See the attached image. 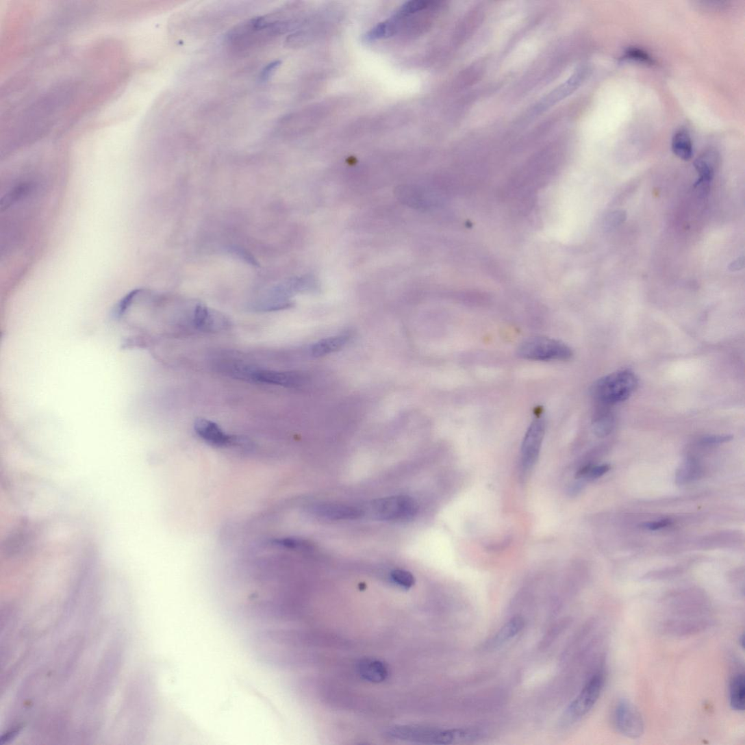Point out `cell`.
I'll return each instance as SVG.
<instances>
[{
    "instance_id": "obj_1",
    "label": "cell",
    "mask_w": 745,
    "mask_h": 745,
    "mask_svg": "<svg viewBox=\"0 0 745 745\" xmlns=\"http://www.w3.org/2000/svg\"><path fill=\"white\" fill-rule=\"evenodd\" d=\"M638 379L631 370H621L599 379L592 389L595 400L603 405L625 401L635 392Z\"/></svg>"
},
{
    "instance_id": "obj_2",
    "label": "cell",
    "mask_w": 745,
    "mask_h": 745,
    "mask_svg": "<svg viewBox=\"0 0 745 745\" xmlns=\"http://www.w3.org/2000/svg\"><path fill=\"white\" fill-rule=\"evenodd\" d=\"M388 735L397 739L433 744L468 743L471 739L469 729L441 730L415 726L395 727L389 730Z\"/></svg>"
},
{
    "instance_id": "obj_3",
    "label": "cell",
    "mask_w": 745,
    "mask_h": 745,
    "mask_svg": "<svg viewBox=\"0 0 745 745\" xmlns=\"http://www.w3.org/2000/svg\"><path fill=\"white\" fill-rule=\"evenodd\" d=\"M518 355L531 360H567L572 357L570 348L564 343L546 337H532L518 347Z\"/></svg>"
},
{
    "instance_id": "obj_4",
    "label": "cell",
    "mask_w": 745,
    "mask_h": 745,
    "mask_svg": "<svg viewBox=\"0 0 745 745\" xmlns=\"http://www.w3.org/2000/svg\"><path fill=\"white\" fill-rule=\"evenodd\" d=\"M418 509L415 499L405 495L377 499L370 507L371 516L381 521L409 520L417 514Z\"/></svg>"
},
{
    "instance_id": "obj_5",
    "label": "cell",
    "mask_w": 745,
    "mask_h": 745,
    "mask_svg": "<svg viewBox=\"0 0 745 745\" xmlns=\"http://www.w3.org/2000/svg\"><path fill=\"white\" fill-rule=\"evenodd\" d=\"M613 724L622 735L637 739L644 733L645 725L642 714L631 701L622 698L616 703L613 714Z\"/></svg>"
},
{
    "instance_id": "obj_6",
    "label": "cell",
    "mask_w": 745,
    "mask_h": 745,
    "mask_svg": "<svg viewBox=\"0 0 745 745\" xmlns=\"http://www.w3.org/2000/svg\"><path fill=\"white\" fill-rule=\"evenodd\" d=\"M604 685V675L598 672L587 682L574 700L570 704L566 712L568 721H575L586 716L601 696Z\"/></svg>"
},
{
    "instance_id": "obj_7",
    "label": "cell",
    "mask_w": 745,
    "mask_h": 745,
    "mask_svg": "<svg viewBox=\"0 0 745 745\" xmlns=\"http://www.w3.org/2000/svg\"><path fill=\"white\" fill-rule=\"evenodd\" d=\"M545 428V420L539 416L533 419L527 430L521 447L520 470L523 475H527L538 460Z\"/></svg>"
},
{
    "instance_id": "obj_8",
    "label": "cell",
    "mask_w": 745,
    "mask_h": 745,
    "mask_svg": "<svg viewBox=\"0 0 745 745\" xmlns=\"http://www.w3.org/2000/svg\"><path fill=\"white\" fill-rule=\"evenodd\" d=\"M235 374L255 382L286 388L301 386L305 380L304 377L296 372H279L244 368L238 370Z\"/></svg>"
},
{
    "instance_id": "obj_9",
    "label": "cell",
    "mask_w": 745,
    "mask_h": 745,
    "mask_svg": "<svg viewBox=\"0 0 745 745\" xmlns=\"http://www.w3.org/2000/svg\"><path fill=\"white\" fill-rule=\"evenodd\" d=\"M588 74V69L587 67L579 68L565 84L556 88L541 101L535 107V112L538 113L543 112L569 95L572 94L584 83Z\"/></svg>"
},
{
    "instance_id": "obj_10",
    "label": "cell",
    "mask_w": 745,
    "mask_h": 745,
    "mask_svg": "<svg viewBox=\"0 0 745 745\" xmlns=\"http://www.w3.org/2000/svg\"><path fill=\"white\" fill-rule=\"evenodd\" d=\"M313 514L329 520H353L362 518L365 511L359 507L339 503H323L312 508Z\"/></svg>"
},
{
    "instance_id": "obj_11",
    "label": "cell",
    "mask_w": 745,
    "mask_h": 745,
    "mask_svg": "<svg viewBox=\"0 0 745 745\" xmlns=\"http://www.w3.org/2000/svg\"><path fill=\"white\" fill-rule=\"evenodd\" d=\"M194 427L198 435L214 447H227L234 444L236 441L234 438L225 433L217 424L207 419H197Z\"/></svg>"
},
{
    "instance_id": "obj_12",
    "label": "cell",
    "mask_w": 745,
    "mask_h": 745,
    "mask_svg": "<svg viewBox=\"0 0 745 745\" xmlns=\"http://www.w3.org/2000/svg\"><path fill=\"white\" fill-rule=\"evenodd\" d=\"M192 320L194 327L206 332L219 331L229 327V320L223 314L201 305L195 307Z\"/></svg>"
},
{
    "instance_id": "obj_13",
    "label": "cell",
    "mask_w": 745,
    "mask_h": 745,
    "mask_svg": "<svg viewBox=\"0 0 745 745\" xmlns=\"http://www.w3.org/2000/svg\"><path fill=\"white\" fill-rule=\"evenodd\" d=\"M357 670L364 680L380 683L386 681L390 673L388 664L377 659H363L358 661Z\"/></svg>"
},
{
    "instance_id": "obj_14",
    "label": "cell",
    "mask_w": 745,
    "mask_h": 745,
    "mask_svg": "<svg viewBox=\"0 0 745 745\" xmlns=\"http://www.w3.org/2000/svg\"><path fill=\"white\" fill-rule=\"evenodd\" d=\"M717 161V154L713 150L705 151L694 161V166L698 174V179L695 184L697 188H705L711 182L714 177Z\"/></svg>"
},
{
    "instance_id": "obj_15",
    "label": "cell",
    "mask_w": 745,
    "mask_h": 745,
    "mask_svg": "<svg viewBox=\"0 0 745 745\" xmlns=\"http://www.w3.org/2000/svg\"><path fill=\"white\" fill-rule=\"evenodd\" d=\"M525 627V622L520 616H515L509 620L488 643L490 648L505 645L515 638Z\"/></svg>"
},
{
    "instance_id": "obj_16",
    "label": "cell",
    "mask_w": 745,
    "mask_h": 745,
    "mask_svg": "<svg viewBox=\"0 0 745 745\" xmlns=\"http://www.w3.org/2000/svg\"><path fill=\"white\" fill-rule=\"evenodd\" d=\"M349 336L340 334L326 338L314 344L311 349L314 357H320L339 351L349 342Z\"/></svg>"
},
{
    "instance_id": "obj_17",
    "label": "cell",
    "mask_w": 745,
    "mask_h": 745,
    "mask_svg": "<svg viewBox=\"0 0 745 745\" xmlns=\"http://www.w3.org/2000/svg\"><path fill=\"white\" fill-rule=\"evenodd\" d=\"M672 153L680 159L689 161L693 156V144L688 130L681 128L672 139Z\"/></svg>"
},
{
    "instance_id": "obj_18",
    "label": "cell",
    "mask_w": 745,
    "mask_h": 745,
    "mask_svg": "<svg viewBox=\"0 0 745 745\" xmlns=\"http://www.w3.org/2000/svg\"><path fill=\"white\" fill-rule=\"evenodd\" d=\"M730 705L736 711H744L745 705L744 674L738 673L733 677L729 684Z\"/></svg>"
},
{
    "instance_id": "obj_19",
    "label": "cell",
    "mask_w": 745,
    "mask_h": 745,
    "mask_svg": "<svg viewBox=\"0 0 745 745\" xmlns=\"http://www.w3.org/2000/svg\"><path fill=\"white\" fill-rule=\"evenodd\" d=\"M592 427L594 433L597 436L604 438L612 432L614 427V418L609 412L601 411L594 418Z\"/></svg>"
},
{
    "instance_id": "obj_20",
    "label": "cell",
    "mask_w": 745,
    "mask_h": 745,
    "mask_svg": "<svg viewBox=\"0 0 745 745\" xmlns=\"http://www.w3.org/2000/svg\"><path fill=\"white\" fill-rule=\"evenodd\" d=\"M700 475V466L694 460H687L679 469L677 481L680 484H684L698 479Z\"/></svg>"
},
{
    "instance_id": "obj_21",
    "label": "cell",
    "mask_w": 745,
    "mask_h": 745,
    "mask_svg": "<svg viewBox=\"0 0 745 745\" xmlns=\"http://www.w3.org/2000/svg\"><path fill=\"white\" fill-rule=\"evenodd\" d=\"M393 584L404 590L412 588L415 584L414 575L405 570H394L390 574Z\"/></svg>"
},
{
    "instance_id": "obj_22",
    "label": "cell",
    "mask_w": 745,
    "mask_h": 745,
    "mask_svg": "<svg viewBox=\"0 0 745 745\" xmlns=\"http://www.w3.org/2000/svg\"><path fill=\"white\" fill-rule=\"evenodd\" d=\"M622 60L650 65L655 64L653 58L644 50L637 48H630L627 49Z\"/></svg>"
},
{
    "instance_id": "obj_23",
    "label": "cell",
    "mask_w": 745,
    "mask_h": 745,
    "mask_svg": "<svg viewBox=\"0 0 745 745\" xmlns=\"http://www.w3.org/2000/svg\"><path fill=\"white\" fill-rule=\"evenodd\" d=\"M275 544L281 546L288 549H308L310 544L305 540L296 538H284L275 541Z\"/></svg>"
},
{
    "instance_id": "obj_24",
    "label": "cell",
    "mask_w": 745,
    "mask_h": 745,
    "mask_svg": "<svg viewBox=\"0 0 745 745\" xmlns=\"http://www.w3.org/2000/svg\"><path fill=\"white\" fill-rule=\"evenodd\" d=\"M610 466L609 464H603L600 466H593L591 464L590 468L586 474L584 480H595L598 477L603 476L604 474L607 473L610 470Z\"/></svg>"
},
{
    "instance_id": "obj_25",
    "label": "cell",
    "mask_w": 745,
    "mask_h": 745,
    "mask_svg": "<svg viewBox=\"0 0 745 745\" xmlns=\"http://www.w3.org/2000/svg\"><path fill=\"white\" fill-rule=\"evenodd\" d=\"M281 62L279 60L274 61L268 64L261 72L259 79L261 83H266L275 74L276 70L281 66Z\"/></svg>"
},
{
    "instance_id": "obj_26",
    "label": "cell",
    "mask_w": 745,
    "mask_h": 745,
    "mask_svg": "<svg viewBox=\"0 0 745 745\" xmlns=\"http://www.w3.org/2000/svg\"><path fill=\"white\" fill-rule=\"evenodd\" d=\"M626 218L625 213L623 212H615L611 213L607 217V221H605V226L609 229L616 227L624 223Z\"/></svg>"
},
{
    "instance_id": "obj_27",
    "label": "cell",
    "mask_w": 745,
    "mask_h": 745,
    "mask_svg": "<svg viewBox=\"0 0 745 745\" xmlns=\"http://www.w3.org/2000/svg\"><path fill=\"white\" fill-rule=\"evenodd\" d=\"M672 521L668 519L661 520L655 522H648L642 524V528L648 529L650 531H656L663 528H666L671 525Z\"/></svg>"
},
{
    "instance_id": "obj_28",
    "label": "cell",
    "mask_w": 745,
    "mask_h": 745,
    "mask_svg": "<svg viewBox=\"0 0 745 745\" xmlns=\"http://www.w3.org/2000/svg\"><path fill=\"white\" fill-rule=\"evenodd\" d=\"M731 439L729 436H711L707 437L703 440V444H718L721 442L729 441Z\"/></svg>"
},
{
    "instance_id": "obj_29",
    "label": "cell",
    "mask_w": 745,
    "mask_h": 745,
    "mask_svg": "<svg viewBox=\"0 0 745 745\" xmlns=\"http://www.w3.org/2000/svg\"><path fill=\"white\" fill-rule=\"evenodd\" d=\"M744 258H743V257L739 258V259H737V260L736 261H735V262H732V263H731V264H730V266H729V270H730L731 271H738V270H741V269H742V268L744 267Z\"/></svg>"
}]
</instances>
